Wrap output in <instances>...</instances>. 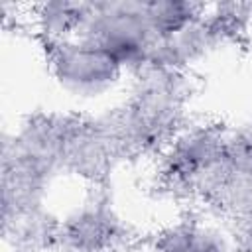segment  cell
Returning a JSON list of instances; mask_svg holds the SVG:
<instances>
[{
    "label": "cell",
    "instance_id": "6da1fadb",
    "mask_svg": "<svg viewBox=\"0 0 252 252\" xmlns=\"http://www.w3.org/2000/svg\"><path fill=\"white\" fill-rule=\"evenodd\" d=\"M79 35L104 47L130 73L150 67L159 41L144 18L142 0L85 2Z\"/></svg>",
    "mask_w": 252,
    "mask_h": 252
},
{
    "label": "cell",
    "instance_id": "7a4b0ae2",
    "mask_svg": "<svg viewBox=\"0 0 252 252\" xmlns=\"http://www.w3.org/2000/svg\"><path fill=\"white\" fill-rule=\"evenodd\" d=\"M45 61L57 87L79 100H96L112 93L126 71L98 43L75 35L65 41L47 43Z\"/></svg>",
    "mask_w": 252,
    "mask_h": 252
},
{
    "label": "cell",
    "instance_id": "3957f363",
    "mask_svg": "<svg viewBox=\"0 0 252 252\" xmlns=\"http://www.w3.org/2000/svg\"><path fill=\"white\" fill-rule=\"evenodd\" d=\"M59 236L75 252H102L116 236V222L110 211L93 205L77 211L61 228Z\"/></svg>",
    "mask_w": 252,
    "mask_h": 252
},
{
    "label": "cell",
    "instance_id": "277c9868",
    "mask_svg": "<svg viewBox=\"0 0 252 252\" xmlns=\"http://www.w3.org/2000/svg\"><path fill=\"white\" fill-rule=\"evenodd\" d=\"M85 18V2H41L32 6V22L43 45L79 35Z\"/></svg>",
    "mask_w": 252,
    "mask_h": 252
},
{
    "label": "cell",
    "instance_id": "5b68a950",
    "mask_svg": "<svg viewBox=\"0 0 252 252\" xmlns=\"http://www.w3.org/2000/svg\"><path fill=\"white\" fill-rule=\"evenodd\" d=\"M154 252H228L222 234L199 220H181L159 232Z\"/></svg>",
    "mask_w": 252,
    "mask_h": 252
},
{
    "label": "cell",
    "instance_id": "8992f818",
    "mask_svg": "<svg viewBox=\"0 0 252 252\" xmlns=\"http://www.w3.org/2000/svg\"><path fill=\"white\" fill-rule=\"evenodd\" d=\"M207 10V4H195L185 0H142L144 18L156 37H173L189 24L199 20Z\"/></svg>",
    "mask_w": 252,
    "mask_h": 252
}]
</instances>
